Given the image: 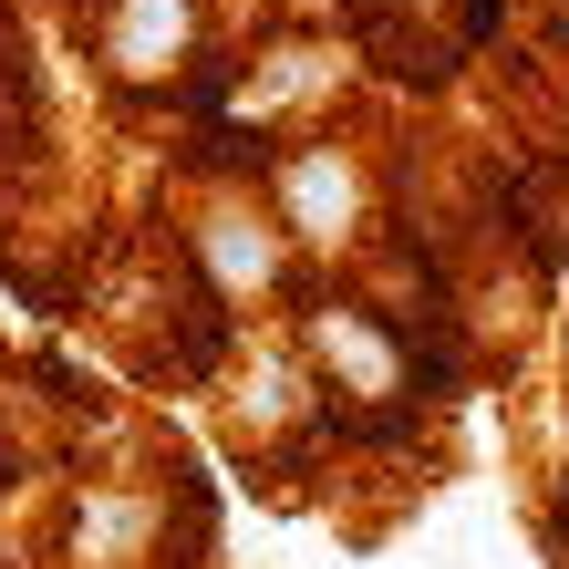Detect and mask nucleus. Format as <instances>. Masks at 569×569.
Here are the masks:
<instances>
[{"label":"nucleus","mask_w":569,"mask_h":569,"mask_svg":"<svg viewBox=\"0 0 569 569\" xmlns=\"http://www.w3.org/2000/svg\"><path fill=\"white\" fill-rule=\"evenodd\" d=\"M290 218L311 228V239H342L352 228V166L342 156H300L290 166Z\"/></svg>","instance_id":"3"},{"label":"nucleus","mask_w":569,"mask_h":569,"mask_svg":"<svg viewBox=\"0 0 569 569\" xmlns=\"http://www.w3.org/2000/svg\"><path fill=\"white\" fill-rule=\"evenodd\" d=\"M177 52H187V0H124V21H114L124 73H166Z\"/></svg>","instance_id":"2"},{"label":"nucleus","mask_w":569,"mask_h":569,"mask_svg":"<svg viewBox=\"0 0 569 569\" xmlns=\"http://www.w3.org/2000/svg\"><path fill=\"white\" fill-rule=\"evenodd\" d=\"M311 362L352 393V405H393V393H405V352H393L362 311H311Z\"/></svg>","instance_id":"1"}]
</instances>
